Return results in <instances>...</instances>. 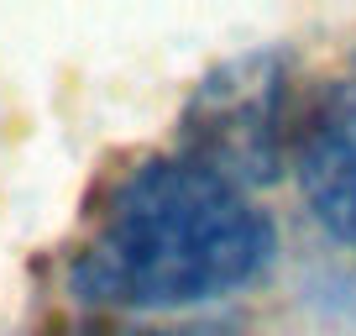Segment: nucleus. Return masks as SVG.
<instances>
[{"label":"nucleus","mask_w":356,"mask_h":336,"mask_svg":"<svg viewBox=\"0 0 356 336\" xmlns=\"http://www.w3.org/2000/svg\"><path fill=\"white\" fill-rule=\"evenodd\" d=\"M293 179L309 215L341 247H356V84L330 90L299 126Z\"/></svg>","instance_id":"3"},{"label":"nucleus","mask_w":356,"mask_h":336,"mask_svg":"<svg viewBox=\"0 0 356 336\" xmlns=\"http://www.w3.org/2000/svg\"><path fill=\"white\" fill-rule=\"evenodd\" d=\"M189 163L220 174L236 190L267 184L289 158V68L278 53H241L215 63L184 105Z\"/></svg>","instance_id":"2"},{"label":"nucleus","mask_w":356,"mask_h":336,"mask_svg":"<svg viewBox=\"0 0 356 336\" xmlns=\"http://www.w3.org/2000/svg\"><path fill=\"white\" fill-rule=\"evenodd\" d=\"M273 252L278 226L252 194L168 153L111 184L74 258V289L115 310H189L262 279Z\"/></svg>","instance_id":"1"},{"label":"nucleus","mask_w":356,"mask_h":336,"mask_svg":"<svg viewBox=\"0 0 356 336\" xmlns=\"http://www.w3.org/2000/svg\"><path fill=\"white\" fill-rule=\"evenodd\" d=\"M157 336H215V331H157Z\"/></svg>","instance_id":"4"}]
</instances>
